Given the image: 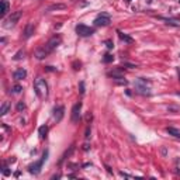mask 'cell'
<instances>
[{"instance_id":"1","label":"cell","mask_w":180,"mask_h":180,"mask_svg":"<svg viewBox=\"0 0 180 180\" xmlns=\"http://www.w3.org/2000/svg\"><path fill=\"white\" fill-rule=\"evenodd\" d=\"M61 42H62V37H61V35H54L44 46H41V48H38V49L35 51V58L39 59V61L46 58V56H48V55H49V54H51Z\"/></svg>"},{"instance_id":"2","label":"cell","mask_w":180,"mask_h":180,"mask_svg":"<svg viewBox=\"0 0 180 180\" xmlns=\"http://www.w3.org/2000/svg\"><path fill=\"white\" fill-rule=\"evenodd\" d=\"M34 90H35V93L39 99H44V97L48 96V84L45 82V79L37 77L35 82H34Z\"/></svg>"},{"instance_id":"3","label":"cell","mask_w":180,"mask_h":180,"mask_svg":"<svg viewBox=\"0 0 180 180\" xmlns=\"http://www.w3.org/2000/svg\"><path fill=\"white\" fill-rule=\"evenodd\" d=\"M135 89L138 90L141 94H144V96H151V82L146 80V79H144V77L136 79Z\"/></svg>"},{"instance_id":"4","label":"cell","mask_w":180,"mask_h":180,"mask_svg":"<svg viewBox=\"0 0 180 180\" xmlns=\"http://www.w3.org/2000/svg\"><path fill=\"white\" fill-rule=\"evenodd\" d=\"M93 23H94V26L96 27H106L111 23V16H110L109 13H104L103 11V13H100L96 19H94Z\"/></svg>"},{"instance_id":"5","label":"cell","mask_w":180,"mask_h":180,"mask_svg":"<svg viewBox=\"0 0 180 180\" xmlns=\"http://www.w3.org/2000/svg\"><path fill=\"white\" fill-rule=\"evenodd\" d=\"M76 34L79 37H90L94 34V28L84 26V24H79L76 26Z\"/></svg>"},{"instance_id":"6","label":"cell","mask_w":180,"mask_h":180,"mask_svg":"<svg viewBox=\"0 0 180 180\" xmlns=\"http://www.w3.org/2000/svg\"><path fill=\"white\" fill-rule=\"evenodd\" d=\"M46 156H48V151H45L44 155H42V158H41V161L35 162L34 165H31V166L28 167L30 169V173L32 174H38L39 172H41V167H42V163H44V161L46 159Z\"/></svg>"},{"instance_id":"7","label":"cell","mask_w":180,"mask_h":180,"mask_svg":"<svg viewBox=\"0 0 180 180\" xmlns=\"http://www.w3.org/2000/svg\"><path fill=\"white\" fill-rule=\"evenodd\" d=\"M23 16V11H16V13H13L9 19L6 20V24H4V27H7V28H10V27L16 26V23L20 20V17Z\"/></svg>"},{"instance_id":"8","label":"cell","mask_w":180,"mask_h":180,"mask_svg":"<svg viewBox=\"0 0 180 180\" xmlns=\"http://www.w3.org/2000/svg\"><path fill=\"white\" fill-rule=\"evenodd\" d=\"M80 110H82V103L79 101V103H76L73 106V109H72V117H71L72 122L79 121V118H80Z\"/></svg>"},{"instance_id":"9","label":"cell","mask_w":180,"mask_h":180,"mask_svg":"<svg viewBox=\"0 0 180 180\" xmlns=\"http://www.w3.org/2000/svg\"><path fill=\"white\" fill-rule=\"evenodd\" d=\"M64 114H65L64 106H58V107L54 109V118H55V121L56 122H59L62 118H64Z\"/></svg>"},{"instance_id":"10","label":"cell","mask_w":180,"mask_h":180,"mask_svg":"<svg viewBox=\"0 0 180 180\" xmlns=\"http://www.w3.org/2000/svg\"><path fill=\"white\" fill-rule=\"evenodd\" d=\"M13 77L16 80H23V79H26L27 77V71L26 69H23V68H20L17 71L13 73Z\"/></svg>"},{"instance_id":"11","label":"cell","mask_w":180,"mask_h":180,"mask_svg":"<svg viewBox=\"0 0 180 180\" xmlns=\"http://www.w3.org/2000/svg\"><path fill=\"white\" fill-rule=\"evenodd\" d=\"M34 30H35V26L32 24V23H30V24H27L26 30H24V38L28 39L30 37H31L32 34H34Z\"/></svg>"},{"instance_id":"12","label":"cell","mask_w":180,"mask_h":180,"mask_svg":"<svg viewBox=\"0 0 180 180\" xmlns=\"http://www.w3.org/2000/svg\"><path fill=\"white\" fill-rule=\"evenodd\" d=\"M166 131L172 135V136H174V138H180V129L174 128V127H167Z\"/></svg>"},{"instance_id":"13","label":"cell","mask_w":180,"mask_h":180,"mask_svg":"<svg viewBox=\"0 0 180 180\" xmlns=\"http://www.w3.org/2000/svg\"><path fill=\"white\" fill-rule=\"evenodd\" d=\"M9 11V3H7V0H1V17H4Z\"/></svg>"},{"instance_id":"14","label":"cell","mask_w":180,"mask_h":180,"mask_svg":"<svg viewBox=\"0 0 180 180\" xmlns=\"http://www.w3.org/2000/svg\"><path fill=\"white\" fill-rule=\"evenodd\" d=\"M118 32V37L122 39V41H125V42H128V44H131V42H134V39L131 38V37H128L127 34H124V32H121V31H117Z\"/></svg>"},{"instance_id":"15","label":"cell","mask_w":180,"mask_h":180,"mask_svg":"<svg viewBox=\"0 0 180 180\" xmlns=\"http://www.w3.org/2000/svg\"><path fill=\"white\" fill-rule=\"evenodd\" d=\"M9 110H10V103H9V101H4L3 106H1V109H0V116H6Z\"/></svg>"},{"instance_id":"16","label":"cell","mask_w":180,"mask_h":180,"mask_svg":"<svg viewBox=\"0 0 180 180\" xmlns=\"http://www.w3.org/2000/svg\"><path fill=\"white\" fill-rule=\"evenodd\" d=\"M38 134H39V136H41V139H44L45 136H46V134H48V127H46V125H41L38 129Z\"/></svg>"},{"instance_id":"17","label":"cell","mask_w":180,"mask_h":180,"mask_svg":"<svg viewBox=\"0 0 180 180\" xmlns=\"http://www.w3.org/2000/svg\"><path fill=\"white\" fill-rule=\"evenodd\" d=\"M65 7H66L65 4H52V6H49L46 9V13H49L52 10H64Z\"/></svg>"},{"instance_id":"18","label":"cell","mask_w":180,"mask_h":180,"mask_svg":"<svg viewBox=\"0 0 180 180\" xmlns=\"http://www.w3.org/2000/svg\"><path fill=\"white\" fill-rule=\"evenodd\" d=\"M11 90H13L14 94H19V93H21V90H23V87L20 86V84H14L13 87H11Z\"/></svg>"},{"instance_id":"19","label":"cell","mask_w":180,"mask_h":180,"mask_svg":"<svg viewBox=\"0 0 180 180\" xmlns=\"http://www.w3.org/2000/svg\"><path fill=\"white\" fill-rule=\"evenodd\" d=\"M24 58V52L23 51H19L16 55H14V61H20V59Z\"/></svg>"},{"instance_id":"20","label":"cell","mask_w":180,"mask_h":180,"mask_svg":"<svg viewBox=\"0 0 180 180\" xmlns=\"http://www.w3.org/2000/svg\"><path fill=\"white\" fill-rule=\"evenodd\" d=\"M113 59H114V56H113V55H110V54H106V55H104V62H106V64L113 62Z\"/></svg>"},{"instance_id":"21","label":"cell","mask_w":180,"mask_h":180,"mask_svg":"<svg viewBox=\"0 0 180 180\" xmlns=\"http://www.w3.org/2000/svg\"><path fill=\"white\" fill-rule=\"evenodd\" d=\"M17 110H19V111H23V110H26V104L23 103V101H20V103L17 104Z\"/></svg>"},{"instance_id":"22","label":"cell","mask_w":180,"mask_h":180,"mask_svg":"<svg viewBox=\"0 0 180 180\" xmlns=\"http://www.w3.org/2000/svg\"><path fill=\"white\" fill-rule=\"evenodd\" d=\"M3 174H4V176H9V174H10V172H9V169H7L6 165L3 166Z\"/></svg>"},{"instance_id":"23","label":"cell","mask_w":180,"mask_h":180,"mask_svg":"<svg viewBox=\"0 0 180 180\" xmlns=\"http://www.w3.org/2000/svg\"><path fill=\"white\" fill-rule=\"evenodd\" d=\"M106 44H107V48H109V49H111V48H113V46H114V45H113V42H111V41H107V42H106Z\"/></svg>"},{"instance_id":"24","label":"cell","mask_w":180,"mask_h":180,"mask_svg":"<svg viewBox=\"0 0 180 180\" xmlns=\"http://www.w3.org/2000/svg\"><path fill=\"white\" fill-rule=\"evenodd\" d=\"M80 93H82V94L84 93V83L83 82H80Z\"/></svg>"},{"instance_id":"25","label":"cell","mask_w":180,"mask_h":180,"mask_svg":"<svg viewBox=\"0 0 180 180\" xmlns=\"http://www.w3.org/2000/svg\"><path fill=\"white\" fill-rule=\"evenodd\" d=\"M84 136H86V138H89L90 136V128L89 127H87V129H86V135H84Z\"/></svg>"},{"instance_id":"26","label":"cell","mask_w":180,"mask_h":180,"mask_svg":"<svg viewBox=\"0 0 180 180\" xmlns=\"http://www.w3.org/2000/svg\"><path fill=\"white\" fill-rule=\"evenodd\" d=\"M89 148H90V146H89V144H84V145H83V149H84V151H87Z\"/></svg>"},{"instance_id":"27","label":"cell","mask_w":180,"mask_h":180,"mask_svg":"<svg viewBox=\"0 0 180 180\" xmlns=\"http://www.w3.org/2000/svg\"><path fill=\"white\" fill-rule=\"evenodd\" d=\"M177 73H179V77H180V68H179V69H177Z\"/></svg>"}]
</instances>
